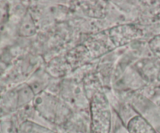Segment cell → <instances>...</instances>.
Wrapping results in <instances>:
<instances>
[{
	"label": "cell",
	"instance_id": "cell-1",
	"mask_svg": "<svg viewBox=\"0 0 160 133\" xmlns=\"http://www.w3.org/2000/svg\"><path fill=\"white\" fill-rule=\"evenodd\" d=\"M98 101L92 108L91 133H111L112 127V114L108 108V103L103 100V97L98 95Z\"/></svg>",
	"mask_w": 160,
	"mask_h": 133
},
{
	"label": "cell",
	"instance_id": "cell-2",
	"mask_svg": "<svg viewBox=\"0 0 160 133\" xmlns=\"http://www.w3.org/2000/svg\"><path fill=\"white\" fill-rule=\"evenodd\" d=\"M125 126L129 133H157L152 125L139 114L134 116Z\"/></svg>",
	"mask_w": 160,
	"mask_h": 133
},
{
	"label": "cell",
	"instance_id": "cell-3",
	"mask_svg": "<svg viewBox=\"0 0 160 133\" xmlns=\"http://www.w3.org/2000/svg\"><path fill=\"white\" fill-rule=\"evenodd\" d=\"M18 133H57L35 122L24 121L19 127Z\"/></svg>",
	"mask_w": 160,
	"mask_h": 133
},
{
	"label": "cell",
	"instance_id": "cell-4",
	"mask_svg": "<svg viewBox=\"0 0 160 133\" xmlns=\"http://www.w3.org/2000/svg\"><path fill=\"white\" fill-rule=\"evenodd\" d=\"M111 133H129L126 126L123 125L117 114H116L115 119L112 117V127Z\"/></svg>",
	"mask_w": 160,
	"mask_h": 133
},
{
	"label": "cell",
	"instance_id": "cell-5",
	"mask_svg": "<svg viewBox=\"0 0 160 133\" xmlns=\"http://www.w3.org/2000/svg\"><path fill=\"white\" fill-rule=\"evenodd\" d=\"M156 131H157V132H159V133H160V126L159 127V128H158L157 130H156Z\"/></svg>",
	"mask_w": 160,
	"mask_h": 133
},
{
	"label": "cell",
	"instance_id": "cell-6",
	"mask_svg": "<svg viewBox=\"0 0 160 133\" xmlns=\"http://www.w3.org/2000/svg\"><path fill=\"white\" fill-rule=\"evenodd\" d=\"M157 133H159V132H157Z\"/></svg>",
	"mask_w": 160,
	"mask_h": 133
}]
</instances>
